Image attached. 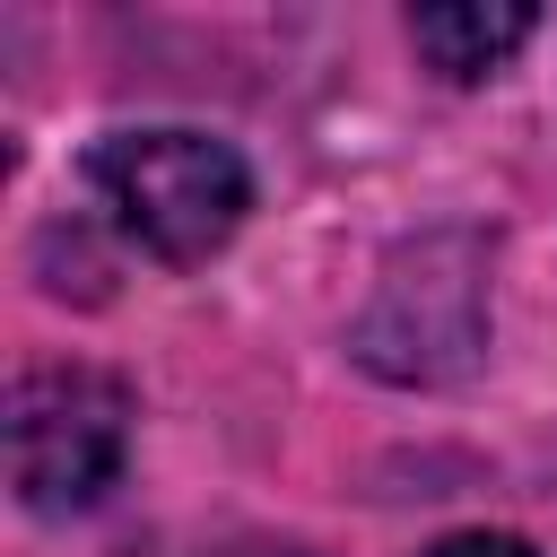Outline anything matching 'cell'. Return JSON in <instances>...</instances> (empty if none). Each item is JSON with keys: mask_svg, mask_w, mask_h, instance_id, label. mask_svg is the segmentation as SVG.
Returning a JSON list of instances; mask_svg holds the SVG:
<instances>
[{"mask_svg": "<svg viewBox=\"0 0 557 557\" xmlns=\"http://www.w3.org/2000/svg\"><path fill=\"white\" fill-rule=\"evenodd\" d=\"M131 400L96 366H35L9 392V479L35 513H78L122 479Z\"/></svg>", "mask_w": 557, "mask_h": 557, "instance_id": "cell-2", "label": "cell"}, {"mask_svg": "<svg viewBox=\"0 0 557 557\" xmlns=\"http://www.w3.org/2000/svg\"><path fill=\"white\" fill-rule=\"evenodd\" d=\"M426 557H540V548L513 540V531H453V540H435Z\"/></svg>", "mask_w": 557, "mask_h": 557, "instance_id": "cell-4", "label": "cell"}, {"mask_svg": "<svg viewBox=\"0 0 557 557\" xmlns=\"http://www.w3.org/2000/svg\"><path fill=\"white\" fill-rule=\"evenodd\" d=\"M87 183H96V200L113 209V226H122L139 252L174 261V270L209 261V252L244 226V209H252L244 157H235L226 139H209V131H183V122L96 139Z\"/></svg>", "mask_w": 557, "mask_h": 557, "instance_id": "cell-1", "label": "cell"}, {"mask_svg": "<svg viewBox=\"0 0 557 557\" xmlns=\"http://www.w3.org/2000/svg\"><path fill=\"white\" fill-rule=\"evenodd\" d=\"M531 9H513V0H435V9H409V35H418V52L444 70V78H487V70H505V52H522L531 44Z\"/></svg>", "mask_w": 557, "mask_h": 557, "instance_id": "cell-3", "label": "cell"}]
</instances>
